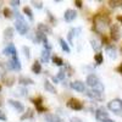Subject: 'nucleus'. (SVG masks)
Here are the masks:
<instances>
[{
	"instance_id": "obj_13",
	"label": "nucleus",
	"mask_w": 122,
	"mask_h": 122,
	"mask_svg": "<svg viewBox=\"0 0 122 122\" xmlns=\"http://www.w3.org/2000/svg\"><path fill=\"white\" fill-rule=\"evenodd\" d=\"M1 79H3V83L5 86H7V87H11L15 83V76L11 75V73H4Z\"/></svg>"
},
{
	"instance_id": "obj_42",
	"label": "nucleus",
	"mask_w": 122,
	"mask_h": 122,
	"mask_svg": "<svg viewBox=\"0 0 122 122\" xmlns=\"http://www.w3.org/2000/svg\"><path fill=\"white\" fill-rule=\"evenodd\" d=\"M75 4H76L77 7H82V5H83V3H82V1H79V0H76Z\"/></svg>"
},
{
	"instance_id": "obj_28",
	"label": "nucleus",
	"mask_w": 122,
	"mask_h": 122,
	"mask_svg": "<svg viewBox=\"0 0 122 122\" xmlns=\"http://www.w3.org/2000/svg\"><path fill=\"white\" fill-rule=\"evenodd\" d=\"M51 61H53V64L56 65V66H62L64 65V60L61 57H59V56H56V55H54L51 57Z\"/></svg>"
},
{
	"instance_id": "obj_1",
	"label": "nucleus",
	"mask_w": 122,
	"mask_h": 122,
	"mask_svg": "<svg viewBox=\"0 0 122 122\" xmlns=\"http://www.w3.org/2000/svg\"><path fill=\"white\" fill-rule=\"evenodd\" d=\"M110 23V18L104 15H97L94 18V29L97 32H104Z\"/></svg>"
},
{
	"instance_id": "obj_29",
	"label": "nucleus",
	"mask_w": 122,
	"mask_h": 122,
	"mask_svg": "<svg viewBox=\"0 0 122 122\" xmlns=\"http://www.w3.org/2000/svg\"><path fill=\"white\" fill-rule=\"evenodd\" d=\"M59 42H60V45H61V48H62L64 51H65V53H70V46H68V44L65 42V39L60 38V39H59Z\"/></svg>"
},
{
	"instance_id": "obj_40",
	"label": "nucleus",
	"mask_w": 122,
	"mask_h": 122,
	"mask_svg": "<svg viewBox=\"0 0 122 122\" xmlns=\"http://www.w3.org/2000/svg\"><path fill=\"white\" fill-rule=\"evenodd\" d=\"M20 4H21L20 0H12V1H10V5H12V6H18Z\"/></svg>"
},
{
	"instance_id": "obj_36",
	"label": "nucleus",
	"mask_w": 122,
	"mask_h": 122,
	"mask_svg": "<svg viewBox=\"0 0 122 122\" xmlns=\"http://www.w3.org/2000/svg\"><path fill=\"white\" fill-rule=\"evenodd\" d=\"M30 4H33L37 9H42L43 7V3H39V1H34V0H32L30 1Z\"/></svg>"
},
{
	"instance_id": "obj_10",
	"label": "nucleus",
	"mask_w": 122,
	"mask_h": 122,
	"mask_svg": "<svg viewBox=\"0 0 122 122\" xmlns=\"http://www.w3.org/2000/svg\"><path fill=\"white\" fill-rule=\"evenodd\" d=\"M3 54L6 56H11V57H17V50L15 48V45L11 44H7V46L3 50Z\"/></svg>"
},
{
	"instance_id": "obj_34",
	"label": "nucleus",
	"mask_w": 122,
	"mask_h": 122,
	"mask_svg": "<svg viewBox=\"0 0 122 122\" xmlns=\"http://www.w3.org/2000/svg\"><path fill=\"white\" fill-rule=\"evenodd\" d=\"M65 68H60V71L57 72V79H60V81H62L64 78H65Z\"/></svg>"
},
{
	"instance_id": "obj_16",
	"label": "nucleus",
	"mask_w": 122,
	"mask_h": 122,
	"mask_svg": "<svg viewBox=\"0 0 122 122\" xmlns=\"http://www.w3.org/2000/svg\"><path fill=\"white\" fill-rule=\"evenodd\" d=\"M32 101L34 103V105H36V107H37L38 111H40V112H45V111H46V107H44V106L42 105V104H43V103H42L43 99L40 98V97H38V98H33Z\"/></svg>"
},
{
	"instance_id": "obj_30",
	"label": "nucleus",
	"mask_w": 122,
	"mask_h": 122,
	"mask_svg": "<svg viewBox=\"0 0 122 122\" xmlns=\"http://www.w3.org/2000/svg\"><path fill=\"white\" fill-rule=\"evenodd\" d=\"M94 60H95L97 65H101V64H103V61H104L103 54H101V53H97V54H95V56H94Z\"/></svg>"
},
{
	"instance_id": "obj_25",
	"label": "nucleus",
	"mask_w": 122,
	"mask_h": 122,
	"mask_svg": "<svg viewBox=\"0 0 122 122\" xmlns=\"http://www.w3.org/2000/svg\"><path fill=\"white\" fill-rule=\"evenodd\" d=\"M38 30H40V32L43 33H51V28H50L49 26H46L45 23H39L38 25Z\"/></svg>"
},
{
	"instance_id": "obj_26",
	"label": "nucleus",
	"mask_w": 122,
	"mask_h": 122,
	"mask_svg": "<svg viewBox=\"0 0 122 122\" xmlns=\"http://www.w3.org/2000/svg\"><path fill=\"white\" fill-rule=\"evenodd\" d=\"M90 44H92V48H93V49L95 50V51L100 53L101 44H100V42H99V40H97V39H92V40H90Z\"/></svg>"
},
{
	"instance_id": "obj_27",
	"label": "nucleus",
	"mask_w": 122,
	"mask_h": 122,
	"mask_svg": "<svg viewBox=\"0 0 122 122\" xmlns=\"http://www.w3.org/2000/svg\"><path fill=\"white\" fill-rule=\"evenodd\" d=\"M32 72L36 73V75H39L40 72H42V66H40L39 61H36V62L33 64V66H32Z\"/></svg>"
},
{
	"instance_id": "obj_7",
	"label": "nucleus",
	"mask_w": 122,
	"mask_h": 122,
	"mask_svg": "<svg viewBox=\"0 0 122 122\" xmlns=\"http://www.w3.org/2000/svg\"><path fill=\"white\" fill-rule=\"evenodd\" d=\"M110 37L114 42H117V40L121 38V29L118 27V25H111L110 27Z\"/></svg>"
},
{
	"instance_id": "obj_4",
	"label": "nucleus",
	"mask_w": 122,
	"mask_h": 122,
	"mask_svg": "<svg viewBox=\"0 0 122 122\" xmlns=\"http://www.w3.org/2000/svg\"><path fill=\"white\" fill-rule=\"evenodd\" d=\"M107 109L110 111H112L115 114H120L122 111V100L121 99H112L111 101H109L107 104Z\"/></svg>"
},
{
	"instance_id": "obj_20",
	"label": "nucleus",
	"mask_w": 122,
	"mask_h": 122,
	"mask_svg": "<svg viewBox=\"0 0 122 122\" xmlns=\"http://www.w3.org/2000/svg\"><path fill=\"white\" fill-rule=\"evenodd\" d=\"M18 82H20L21 86H28V84H33L34 81L32 78H29V77H26V76H20Z\"/></svg>"
},
{
	"instance_id": "obj_32",
	"label": "nucleus",
	"mask_w": 122,
	"mask_h": 122,
	"mask_svg": "<svg viewBox=\"0 0 122 122\" xmlns=\"http://www.w3.org/2000/svg\"><path fill=\"white\" fill-rule=\"evenodd\" d=\"M109 5L111 7H122V1H118V0H110Z\"/></svg>"
},
{
	"instance_id": "obj_48",
	"label": "nucleus",
	"mask_w": 122,
	"mask_h": 122,
	"mask_svg": "<svg viewBox=\"0 0 122 122\" xmlns=\"http://www.w3.org/2000/svg\"><path fill=\"white\" fill-rule=\"evenodd\" d=\"M0 106H1V103H0Z\"/></svg>"
},
{
	"instance_id": "obj_3",
	"label": "nucleus",
	"mask_w": 122,
	"mask_h": 122,
	"mask_svg": "<svg viewBox=\"0 0 122 122\" xmlns=\"http://www.w3.org/2000/svg\"><path fill=\"white\" fill-rule=\"evenodd\" d=\"M86 83H87L90 88H93L94 90L101 92V93L104 92V84L100 82V79L98 78V76L94 75V73H92V75H88V76H87Z\"/></svg>"
},
{
	"instance_id": "obj_12",
	"label": "nucleus",
	"mask_w": 122,
	"mask_h": 122,
	"mask_svg": "<svg viewBox=\"0 0 122 122\" xmlns=\"http://www.w3.org/2000/svg\"><path fill=\"white\" fill-rule=\"evenodd\" d=\"M77 17V11L76 10H72V9H67L65 11V15H64V18L66 22H72L73 20H76Z\"/></svg>"
},
{
	"instance_id": "obj_38",
	"label": "nucleus",
	"mask_w": 122,
	"mask_h": 122,
	"mask_svg": "<svg viewBox=\"0 0 122 122\" xmlns=\"http://www.w3.org/2000/svg\"><path fill=\"white\" fill-rule=\"evenodd\" d=\"M22 50L25 51V55H26V57H27V59H29V57H30V55H29V49H28L27 46H22Z\"/></svg>"
},
{
	"instance_id": "obj_43",
	"label": "nucleus",
	"mask_w": 122,
	"mask_h": 122,
	"mask_svg": "<svg viewBox=\"0 0 122 122\" xmlns=\"http://www.w3.org/2000/svg\"><path fill=\"white\" fill-rule=\"evenodd\" d=\"M116 71H117L118 73H121V75H122V62H121V65H120V66L116 68Z\"/></svg>"
},
{
	"instance_id": "obj_33",
	"label": "nucleus",
	"mask_w": 122,
	"mask_h": 122,
	"mask_svg": "<svg viewBox=\"0 0 122 122\" xmlns=\"http://www.w3.org/2000/svg\"><path fill=\"white\" fill-rule=\"evenodd\" d=\"M3 14H4V16H5L6 18H11V17L14 16V15H12L14 12H12V11H11V10H10L9 7H5V9L3 10Z\"/></svg>"
},
{
	"instance_id": "obj_14",
	"label": "nucleus",
	"mask_w": 122,
	"mask_h": 122,
	"mask_svg": "<svg viewBox=\"0 0 122 122\" xmlns=\"http://www.w3.org/2000/svg\"><path fill=\"white\" fill-rule=\"evenodd\" d=\"M71 88L76 92H79V93H82V92L86 90V86L82 81H75V82L71 83Z\"/></svg>"
},
{
	"instance_id": "obj_15",
	"label": "nucleus",
	"mask_w": 122,
	"mask_h": 122,
	"mask_svg": "<svg viewBox=\"0 0 122 122\" xmlns=\"http://www.w3.org/2000/svg\"><path fill=\"white\" fill-rule=\"evenodd\" d=\"M4 40L5 42H11L12 38H14V28L11 27H6L4 29Z\"/></svg>"
},
{
	"instance_id": "obj_9",
	"label": "nucleus",
	"mask_w": 122,
	"mask_h": 122,
	"mask_svg": "<svg viewBox=\"0 0 122 122\" xmlns=\"http://www.w3.org/2000/svg\"><path fill=\"white\" fill-rule=\"evenodd\" d=\"M95 118L100 122H103L104 120L109 118V112L106 111L105 107H99L97 111H95Z\"/></svg>"
},
{
	"instance_id": "obj_23",
	"label": "nucleus",
	"mask_w": 122,
	"mask_h": 122,
	"mask_svg": "<svg viewBox=\"0 0 122 122\" xmlns=\"http://www.w3.org/2000/svg\"><path fill=\"white\" fill-rule=\"evenodd\" d=\"M49 60H50V51L46 49H43L42 54H40V61L42 62H48Z\"/></svg>"
},
{
	"instance_id": "obj_37",
	"label": "nucleus",
	"mask_w": 122,
	"mask_h": 122,
	"mask_svg": "<svg viewBox=\"0 0 122 122\" xmlns=\"http://www.w3.org/2000/svg\"><path fill=\"white\" fill-rule=\"evenodd\" d=\"M46 14H48V18H49V20H50V21H51L53 23H55V22H56V18L53 16V14L50 12V11H46Z\"/></svg>"
},
{
	"instance_id": "obj_21",
	"label": "nucleus",
	"mask_w": 122,
	"mask_h": 122,
	"mask_svg": "<svg viewBox=\"0 0 122 122\" xmlns=\"http://www.w3.org/2000/svg\"><path fill=\"white\" fill-rule=\"evenodd\" d=\"M44 88L46 92H49V93H51V94H56V88L50 83V81L49 79H45L44 81Z\"/></svg>"
},
{
	"instance_id": "obj_31",
	"label": "nucleus",
	"mask_w": 122,
	"mask_h": 122,
	"mask_svg": "<svg viewBox=\"0 0 122 122\" xmlns=\"http://www.w3.org/2000/svg\"><path fill=\"white\" fill-rule=\"evenodd\" d=\"M23 12L29 17V20H30V21H33V20H34V17H33V12H32V10H30L28 6H26V7H23Z\"/></svg>"
},
{
	"instance_id": "obj_2",
	"label": "nucleus",
	"mask_w": 122,
	"mask_h": 122,
	"mask_svg": "<svg viewBox=\"0 0 122 122\" xmlns=\"http://www.w3.org/2000/svg\"><path fill=\"white\" fill-rule=\"evenodd\" d=\"M15 14H16V17H17L16 22H15V27H16V29H17V32L21 34V36L27 34V32L29 30V26H28V23L26 22V20L23 18L22 15H20L17 11H15Z\"/></svg>"
},
{
	"instance_id": "obj_24",
	"label": "nucleus",
	"mask_w": 122,
	"mask_h": 122,
	"mask_svg": "<svg viewBox=\"0 0 122 122\" xmlns=\"http://www.w3.org/2000/svg\"><path fill=\"white\" fill-rule=\"evenodd\" d=\"M33 116H34V111L29 107V109L26 110V112L21 116V120L23 121V120H28V118H33Z\"/></svg>"
},
{
	"instance_id": "obj_45",
	"label": "nucleus",
	"mask_w": 122,
	"mask_h": 122,
	"mask_svg": "<svg viewBox=\"0 0 122 122\" xmlns=\"http://www.w3.org/2000/svg\"><path fill=\"white\" fill-rule=\"evenodd\" d=\"M103 122H115L114 120H111V118H106V120H104Z\"/></svg>"
},
{
	"instance_id": "obj_35",
	"label": "nucleus",
	"mask_w": 122,
	"mask_h": 122,
	"mask_svg": "<svg viewBox=\"0 0 122 122\" xmlns=\"http://www.w3.org/2000/svg\"><path fill=\"white\" fill-rule=\"evenodd\" d=\"M27 93H28V92H27V89H26V88H18V89H17V94H18V95L26 97V95H27Z\"/></svg>"
},
{
	"instance_id": "obj_18",
	"label": "nucleus",
	"mask_w": 122,
	"mask_h": 122,
	"mask_svg": "<svg viewBox=\"0 0 122 122\" xmlns=\"http://www.w3.org/2000/svg\"><path fill=\"white\" fill-rule=\"evenodd\" d=\"M34 34H36L37 43H40V42H42L44 45H45V44H48V38H46V34H45V33L40 32V30H37V32H36Z\"/></svg>"
},
{
	"instance_id": "obj_44",
	"label": "nucleus",
	"mask_w": 122,
	"mask_h": 122,
	"mask_svg": "<svg viewBox=\"0 0 122 122\" xmlns=\"http://www.w3.org/2000/svg\"><path fill=\"white\" fill-rule=\"evenodd\" d=\"M117 21L121 22V25H122V15H118V16H117Z\"/></svg>"
},
{
	"instance_id": "obj_47",
	"label": "nucleus",
	"mask_w": 122,
	"mask_h": 122,
	"mask_svg": "<svg viewBox=\"0 0 122 122\" xmlns=\"http://www.w3.org/2000/svg\"><path fill=\"white\" fill-rule=\"evenodd\" d=\"M0 90H1V86H0Z\"/></svg>"
},
{
	"instance_id": "obj_41",
	"label": "nucleus",
	"mask_w": 122,
	"mask_h": 122,
	"mask_svg": "<svg viewBox=\"0 0 122 122\" xmlns=\"http://www.w3.org/2000/svg\"><path fill=\"white\" fill-rule=\"evenodd\" d=\"M70 122H83L81 118H78V117H71L70 118Z\"/></svg>"
},
{
	"instance_id": "obj_11",
	"label": "nucleus",
	"mask_w": 122,
	"mask_h": 122,
	"mask_svg": "<svg viewBox=\"0 0 122 122\" xmlns=\"http://www.w3.org/2000/svg\"><path fill=\"white\" fill-rule=\"evenodd\" d=\"M7 103L10 104V106H12L17 112H23L25 111V106L21 101H17V100H14V99H9Z\"/></svg>"
},
{
	"instance_id": "obj_46",
	"label": "nucleus",
	"mask_w": 122,
	"mask_h": 122,
	"mask_svg": "<svg viewBox=\"0 0 122 122\" xmlns=\"http://www.w3.org/2000/svg\"><path fill=\"white\" fill-rule=\"evenodd\" d=\"M59 122H64V121H62V120H60V121H59Z\"/></svg>"
},
{
	"instance_id": "obj_19",
	"label": "nucleus",
	"mask_w": 122,
	"mask_h": 122,
	"mask_svg": "<svg viewBox=\"0 0 122 122\" xmlns=\"http://www.w3.org/2000/svg\"><path fill=\"white\" fill-rule=\"evenodd\" d=\"M106 54L109 55L110 59H116L117 57V50L115 45H106Z\"/></svg>"
},
{
	"instance_id": "obj_22",
	"label": "nucleus",
	"mask_w": 122,
	"mask_h": 122,
	"mask_svg": "<svg viewBox=\"0 0 122 122\" xmlns=\"http://www.w3.org/2000/svg\"><path fill=\"white\" fill-rule=\"evenodd\" d=\"M44 120L46 121V122H59L60 121V117L57 116V115H55V114H46L45 116H44Z\"/></svg>"
},
{
	"instance_id": "obj_39",
	"label": "nucleus",
	"mask_w": 122,
	"mask_h": 122,
	"mask_svg": "<svg viewBox=\"0 0 122 122\" xmlns=\"http://www.w3.org/2000/svg\"><path fill=\"white\" fill-rule=\"evenodd\" d=\"M7 120V117H6V115L1 110H0V121H6Z\"/></svg>"
},
{
	"instance_id": "obj_17",
	"label": "nucleus",
	"mask_w": 122,
	"mask_h": 122,
	"mask_svg": "<svg viewBox=\"0 0 122 122\" xmlns=\"http://www.w3.org/2000/svg\"><path fill=\"white\" fill-rule=\"evenodd\" d=\"M81 30H82L81 28H72V29H70V32H68V34H67L68 43H70V44H72V42H73V38H75V37L79 36Z\"/></svg>"
},
{
	"instance_id": "obj_8",
	"label": "nucleus",
	"mask_w": 122,
	"mask_h": 122,
	"mask_svg": "<svg viewBox=\"0 0 122 122\" xmlns=\"http://www.w3.org/2000/svg\"><path fill=\"white\" fill-rule=\"evenodd\" d=\"M89 98L94 99V100H98V101H103L105 99V95L104 93H101V92H98V90H94V89H90L86 93Z\"/></svg>"
},
{
	"instance_id": "obj_6",
	"label": "nucleus",
	"mask_w": 122,
	"mask_h": 122,
	"mask_svg": "<svg viewBox=\"0 0 122 122\" xmlns=\"http://www.w3.org/2000/svg\"><path fill=\"white\" fill-rule=\"evenodd\" d=\"M6 67L11 71H20L21 70V64H20L18 57H11L6 62Z\"/></svg>"
},
{
	"instance_id": "obj_5",
	"label": "nucleus",
	"mask_w": 122,
	"mask_h": 122,
	"mask_svg": "<svg viewBox=\"0 0 122 122\" xmlns=\"http://www.w3.org/2000/svg\"><path fill=\"white\" fill-rule=\"evenodd\" d=\"M67 106L70 109H72L75 111H79V110H82L83 109V103L81 100L76 99V98H71L68 101H67Z\"/></svg>"
}]
</instances>
